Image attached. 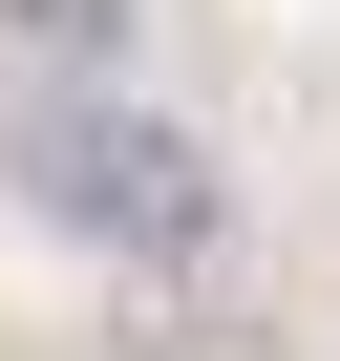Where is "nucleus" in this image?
<instances>
[{"mask_svg": "<svg viewBox=\"0 0 340 361\" xmlns=\"http://www.w3.org/2000/svg\"><path fill=\"white\" fill-rule=\"evenodd\" d=\"M0 192H22L43 234H85V255H149V276L213 255V213H234L213 149L170 128V106H107V85H43L22 128H0Z\"/></svg>", "mask_w": 340, "mask_h": 361, "instance_id": "f257e3e1", "label": "nucleus"}, {"mask_svg": "<svg viewBox=\"0 0 340 361\" xmlns=\"http://www.w3.org/2000/svg\"><path fill=\"white\" fill-rule=\"evenodd\" d=\"M0 22H22L43 64H107V43H128V0H0Z\"/></svg>", "mask_w": 340, "mask_h": 361, "instance_id": "f03ea898", "label": "nucleus"}]
</instances>
